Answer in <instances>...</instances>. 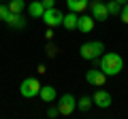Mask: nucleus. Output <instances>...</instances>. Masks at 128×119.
I'll use <instances>...</instances> for the list:
<instances>
[{"mask_svg":"<svg viewBox=\"0 0 128 119\" xmlns=\"http://www.w3.org/2000/svg\"><path fill=\"white\" fill-rule=\"evenodd\" d=\"M92 100H94V104L96 106H100V109H107V106H111V94L109 92H105V89H98V92L92 96Z\"/></svg>","mask_w":128,"mask_h":119,"instance_id":"nucleus-8","label":"nucleus"},{"mask_svg":"<svg viewBox=\"0 0 128 119\" xmlns=\"http://www.w3.org/2000/svg\"><path fill=\"white\" fill-rule=\"evenodd\" d=\"M107 11H109V15H120L122 4H120V2H115V0H111V2H107Z\"/></svg>","mask_w":128,"mask_h":119,"instance_id":"nucleus-17","label":"nucleus"},{"mask_svg":"<svg viewBox=\"0 0 128 119\" xmlns=\"http://www.w3.org/2000/svg\"><path fill=\"white\" fill-rule=\"evenodd\" d=\"M77 19H79V13L70 11L68 15H64V21H62V26L66 28V30H77Z\"/></svg>","mask_w":128,"mask_h":119,"instance_id":"nucleus-13","label":"nucleus"},{"mask_svg":"<svg viewBox=\"0 0 128 119\" xmlns=\"http://www.w3.org/2000/svg\"><path fill=\"white\" fill-rule=\"evenodd\" d=\"M94 21L96 19L92 17V15H79V19H77V30H81V32H92L94 30Z\"/></svg>","mask_w":128,"mask_h":119,"instance_id":"nucleus-9","label":"nucleus"},{"mask_svg":"<svg viewBox=\"0 0 128 119\" xmlns=\"http://www.w3.org/2000/svg\"><path fill=\"white\" fill-rule=\"evenodd\" d=\"M120 17H122V21H124V23H128V2H124V4H122Z\"/></svg>","mask_w":128,"mask_h":119,"instance_id":"nucleus-19","label":"nucleus"},{"mask_svg":"<svg viewBox=\"0 0 128 119\" xmlns=\"http://www.w3.org/2000/svg\"><path fill=\"white\" fill-rule=\"evenodd\" d=\"M26 9V0H11L9 2V11L11 13H22Z\"/></svg>","mask_w":128,"mask_h":119,"instance_id":"nucleus-15","label":"nucleus"},{"mask_svg":"<svg viewBox=\"0 0 128 119\" xmlns=\"http://www.w3.org/2000/svg\"><path fill=\"white\" fill-rule=\"evenodd\" d=\"M30 17H34V19H41L43 17V13H45V6H43V2L41 0H36V2H30Z\"/></svg>","mask_w":128,"mask_h":119,"instance_id":"nucleus-14","label":"nucleus"},{"mask_svg":"<svg viewBox=\"0 0 128 119\" xmlns=\"http://www.w3.org/2000/svg\"><path fill=\"white\" fill-rule=\"evenodd\" d=\"M115 2H120V4H124V2H128V0H115Z\"/></svg>","mask_w":128,"mask_h":119,"instance_id":"nucleus-22","label":"nucleus"},{"mask_svg":"<svg viewBox=\"0 0 128 119\" xmlns=\"http://www.w3.org/2000/svg\"><path fill=\"white\" fill-rule=\"evenodd\" d=\"M47 115H49V117H58V115H60V111H58V106H51V109L47 111Z\"/></svg>","mask_w":128,"mask_h":119,"instance_id":"nucleus-20","label":"nucleus"},{"mask_svg":"<svg viewBox=\"0 0 128 119\" xmlns=\"http://www.w3.org/2000/svg\"><path fill=\"white\" fill-rule=\"evenodd\" d=\"M38 96H41V100L43 102H54L56 100V87H51V85H41V92H38Z\"/></svg>","mask_w":128,"mask_h":119,"instance_id":"nucleus-11","label":"nucleus"},{"mask_svg":"<svg viewBox=\"0 0 128 119\" xmlns=\"http://www.w3.org/2000/svg\"><path fill=\"white\" fill-rule=\"evenodd\" d=\"M90 11H92V17L98 19V21H107L109 19V11H107V2H90Z\"/></svg>","mask_w":128,"mask_h":119,"instance_id":"nucleus-6","label":"nucleus"},{"mask_svg":"<svg viewBox=\"0 0 128 119\" xmlns=\"http://www.w3.org/2000/svg\"><path fill=\"white\" fill-rule=\"evenodd\" d=\"M66 4H68V9L75 11V13H83V11L90 6V0H66Z\"/></svg>","mask_w":128,"mask_h":119,"instance_id":"nucleus-12","label":"nucleus"},{"mask_svg":"<svg viewBox=\"0 0 128 119\" xmlns=\"http://www.w3.org/2000/svg\"><path fill=\"white\" fill-rule=\"evenodd\" d=\"M9 4H0V21H6V17H9Z\"/></svg>","mask_w":128,"mask_h":119,"instance_id":"nucleus-18","label":"nucleus"},{"mask_svg":"<svg viewBox=\"0 0 128 119\" xmlns=\"http://www.w3.org/2000/svg\"><path fill=\"white\" fill-rule=\"evenodd\" d=\"M41 2H43V6H45V9H51L56 0H41Z\"/></svg>","mask_w":128,"mask_h":119,"instance_id":"nucleus-21","label":"nucleus"},{"mask_svg":"<svg viewBox=\"0 0 128 119\" xmlns=\"http://www.w3.org/2000/svg\"><path fill=\"white\" fill-rule=\"evenodd\" d=\"M41 19H43V21H45L49 28H56V26H62V21H64V13L51 6V9H45V13H43Z\"/></svg>","mask_w":128,"mask_h":119,"instance_id":"nucleus-4","label":"nucleus"},{"mask_svg":"<svg viewBox=\"0 0 128 119\" xmlns=\"http://www.w3.org/2000/svg\"><path fill=\"white\" fill-rule=\"evenodd\" d=\"M75 109H77V100H75V96H70V94H64V96L58 100L60 115H70Z\"/></svg>","mask_w":128,"mask_h":119,"instance_id":"nucleus-5","label":"nucleus"},{"mask_svg":"<svg viewBox=\"0 0 128 119\" xmlns=\"http://www.w3.org/2000/svg\"><path fill=\"white\" fill-rule=\"evenodd\" d=\"M105 45L100 41H90L81 45V58L83 60H98V55H102Z\"/></svg>","mask_w":128,"mask_h":119,"instance_id":"nucleus-2","label":"nucleus"},{"mask_svg":"<svg viewBox=\"0 0 128 119\" xmlns=\"http://www.w3.org/2000/svg\"><path fill=\"white\" fill-rule=\"evenodd\" d=\"M86 81L90 83V85H94V87H102L105 81H107V74L102 72L100 68H92V70L86 72Z\"/></svg>","mask_w":128,"mask_h":119,"instance_id":"nucleus-7","label":"nucleus"},{"mask_svg":"<svg viewBox=\"0 0 128 119\" xmlns=\"http://www.w3.org/2000/svg\"><path fill=\"white\" fill-rule=\"evenodd\" d=\"M38 92H41V83L34 77L24 79L22 85H19V94H22L24 98H34V96H38Z\"/></svg>","mask_w":128,"mask_h":119,"instance_id":"nucleus-3","label":"nucleus"},{"mask_svg":"<svg viewBox=\"0 0 128 119\" xmlns=\"http://www.w3.org/2000/svg\"><path fill=\"white\" fill-rule=\"evenodd\" d=\"M98 68L107 74V77H115V74L122 72L124 68V60L120 53H102L100 55V66Z\"/></svg>","mask_w":128,"mask_h":119,"instance_id":"nucleus-1","label":"nucleus"},{"mask_svg":"<svg viewBox=\"0 0 128 119\" xmlns=\"http://www.w3.org/2000/svg\"><path fill=\"white\" fill-rule=\"evenodd\" d=\"M6 23H9L11 28H15V30H22V28H26V17H24L22 13H9Z\"/></svg>","mask_w":128,"mask_h":119,"instance_id":"nucleus-10","label":"nucleus"},{"mask_svg":"<svg viewBox=\"0 0 128 119\" xmlns=\"http://www.w3.org/2000/svg\"><path fill=\"white\" fill-rule=\"evenodd\" d=\"M92 104H94V100H92V98H88V96H83L81 100L77 102V109H79V111H90Z\"/></svg>","mask_w":128,"mask_h":119,"instance_id":"nucleus-16","label":"nucleus"}]
</instances>
